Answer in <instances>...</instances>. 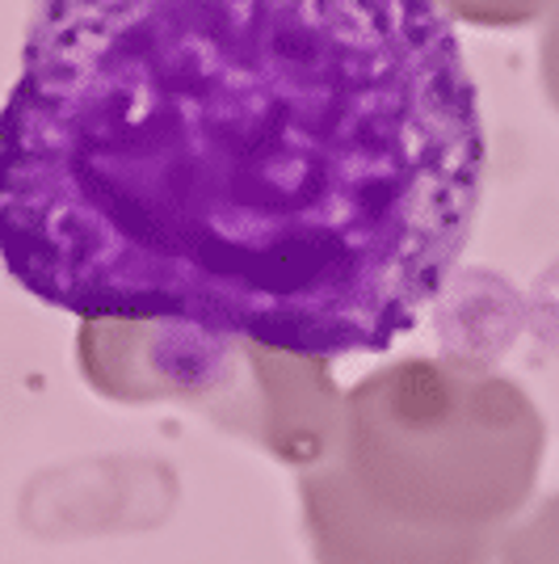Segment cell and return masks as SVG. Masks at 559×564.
<instances>
[{"label":"cell","mask_w":559,"mask_h":564,"mask_svg":"<svg viewBox=\"0 0 559 564\" xmlns=\"http://www.w3.org/2000/svg\"><path fill=\"white\" fill-rule=\"evenodd\" d=\"M484 169L434 0H30L0 261L85 325L379 354L450 282Z\"/></svg>","instance_id":"obj_1"},{"label":"cell","mask_w":559,"mask_h":564,"mask_svg":"<svg viewBox=\"0 0 559 564\" xmlns=\"http://www.w3.org/2000/svg\"><path fill=\"white\" fill-rule=\"evenodd\" d=\"M542 417L480 362L404 358L341 397L304 468L320 564H501L535 489Z\"/></svg>","instance_id":"obj_2"},{"label":"cell","mask_w":559,"mask_h":564,"mask_svg":"<svg viewBox=\"0 0 559 564\" xmlns=\"http://www.w3.org/2000/svg\"><path fill=\"white\" fill-rule=\"evenodd\" d=\"M85 346H94V358H122L114 371L97 376L114 397H186L223 425L261 438L286 464L295 459L307 468L332 438L341 397L320 358L186 325L131 321H97L85 329Z\"/></svg>","instance_id":"obj_3"},{"label":"cell","mask_w":559,"mask_h":564,"mask_svg":"<svg viewBox=\"0 0 559 564\" xmlns=\"http://www.w3.org/2000/svg\"><path fill=\"white\" fill-rule=\"evenodd\" d=\"M450 22L480 25V30H517V25L542 22V13L556 0H434Z\"/></svg>","instance_id":"obj_4"},{"label":"cell","mask_w":559,"mask_h":564,"mask_svg":"<svg viewBox=\"0 0 559 564\" xmlns=\"http://www.w3.org/2000/svg\"><path fill=\"white\" fill-rule=\"evenodd\" d=\"M501 564H559V497L530 527H517L505 540Z\"/></svg>","instance_id":"obj_5"},{"label":"cell","mask_w":559,"mask_h":564,"mask_svg":"<svg viewBox=\"0 0 559 564\" xmlns=\"http://www.w3.org/2000/svg\"><path fill=\"white\" fill-rule=\"evenodd\" d=\"M542 34H538V72H542V89L547 101L559 115V0L542 13Z\"/></svg>","instance_id":"obj_6"}]
</instances>
